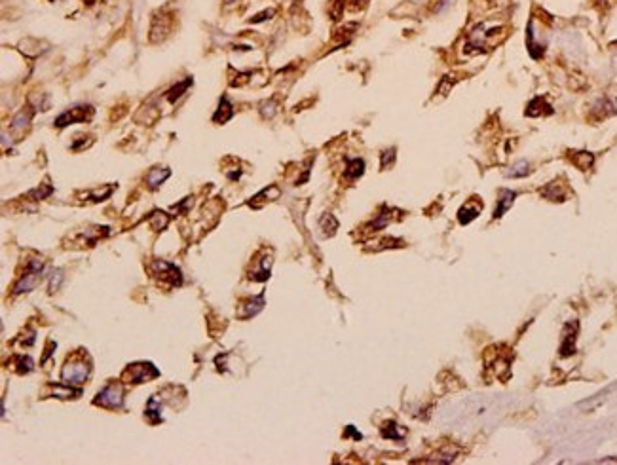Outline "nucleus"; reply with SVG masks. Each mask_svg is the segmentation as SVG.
Instances as JSON below:
<instances>
[{"mask_svg": "<svg viewBox=\"0 0 617 465\" xmlns=\"http://www.w3.org/2000/svg\"><path fill=\"white\" fill-rule=\"evenodd\" d=\"M148 224L152 226V230L161 232V230H165V226L169 224V215L163 213V211H152L150 217H148Z\"/></svg>", "mask_w": 617, "mask_h": 465, "instance_id": "24", "label": "nucleus"}, {"mask_svg": "<svg viewBox=\"0 0 617 465\" xmlns=\"http://www.w3.org/2000/svg\"><path fill=\"white\" fill-rule=\"evenodd\" d=\"M597 110H602V114H606V116L617 114V91L616 93L604 95L597 103Z\"/></svg>", "mask_w": 617, "mask_h": 465, "instance_id": "19", "label": "nucleus"}, {"mask_svg": "<svg viewBox=\"0 0 617 465\" xmlns=\"http://www.w3.org/2000/svg\"><path fill=\"white\" fill-rule=\"evenodd\" d=\"M61 281H63V272H61V270H55V272H51V275H49V293L53 294L55 291H59V287H61Z\"/></svg>", "mask_w": 617, "mask_h": 465, "instance_id": "34", "label": "nucleus"}, {"mask_svg": "<svg viewBox=\"0 0 617 465\" xmlns=\"http://www.w3.org/2000/svg\"><path fill=\"white\" fill-rule=\"evenodd\" d=\"M110 234V228L108 226H89V228H84L78 236L74 237L76 239V247H93L99 239H103Z\"/></svg>", "mask_w": 617, "mask_h": 465, "instance_id": "7", "label": "nucleus"}, {"mask_svg": "<svg viewBox=\"0 0 617 465\" xmlns=\"http://www.w3.org/2000/svg\"><path fill=\"white\" fill-rule=\"evenodd\" d=\"M319 226H321L325 236H332V234L336 232V228H338V220L332 217L331 213H325L321 217V220H319Z\"/></svg>", "mask_w": 617, "mask_h": 465, "instance_id": "25", "label": "nucleus"}, {"mask_svg": "<svg viewBox=\"0 0 617 465\" xmlns=\"http://www.w3.org/2000/svg\"><path fill=\"white\" fill-rule=\"evenodd\" d=\"M530 163L526 160H519L515 161L509 171H505V177H509V179H521V177H526V175H530Z\"/></svg>", "mask_w": 617, "mask_h": 465, "instance_id": "22", "label": "nucleus"}, {"mask_svg": "<svg viewBox=\"0 0 617 465\" xmlns=\"http://www.w3.org/2000/svg\"><path fill=\"white\" fill-rule=\"evenodd\" d=\"M479 215H481V205H475L473 201H469L458 211V220H460V224H469Z\"/></svg>", "mask_w": 617, "mask_h": 465, "instance_id": "17", "label": "nucleus"}, {"mask_svg": "<svg viewBox=\"0 0 617 465\" xmlns=\"http://www.w3.org/2000/svg\"><path fill=\"white\" fill-rule=\"evenodd\" d=\"M87 376H89V363H85L82 357L68 359L61 370V380L68 386H82Z\"/></svg>", "mask_w": 617, "mask_h": 465, "instance_id": "1", "label": "nucleus"}, {"mask_svg": "<svg viewBox=\"0 0 617 465\" xmlns=\"http://www.w3.org/2000/svg\"><path fill=\"white\" fill-rule=\"evenodd\" d=\"M578 331H579L578 321H572L564 327V338H562V346H560V357H570V355L576 353Z\"/></svg>", "mask_w": 617, "mask_h": 465, "instance_id": "8", "label": "nucleus"}, {"mask_svg": "<svg viewBox=\"0 0 617 465\" xmlns=\"http://www.w3.org/2000/svg\"><path fill=\"white\" fill-rule=\"evenodd\" d=\"M344 6H346V0H331V17L334 21H338L342 17Z\"/></svg>", "mask_w": 617, "mask_h": 465, "instance_id": "33", "label": "nucleus"}, {"mask_svg": "<svg viewBox=\"0 0 617 465\" xmlns=\"http://www.w3.org/2000/svg\"><path fill=\"white\" fill-rule=\"evenodd\" d=\"M152 274L158 279H161V283H167L169 287H177V285L182 283L180 270L175 264L165 262V260H154L152 262Z\"/></svg>", "mask_w": 617, "mask_h": 465, "instance_id": "6", "label": "nucleus"}, {"mask_svg": "<svg viewBox=\"0 0 617 465\" xmlns=\"http://www.w3.org/2000/svg\"><path fill=\"white\" fill-rule=\"evenodd\" d=\"M15 361H17V365H15V367H17V372L19 374H28V372H32V369H34V363H32V359H30V357H23V355H21V357H15Z\"/></svg>", "mask_w": 617, "mask_h": 465, "instance_id": "29", "label": "nucleus"}, {"mask_svg": "<svg viewBox=\"0 0 617 465\" xmlns=\"http://www.w3.org/2000/svg\"><path fill=\"white\" fill-rule=\"evenodd\" d=\"M395 152H397L395 148H388L380 154V167L382 169H388L395 163Z\"/></svg>", "mask_w": 617, "mask_h": 465, "instance_id": "30", "label": "nucleus"}, {"mask_svg": "<svg viewBox=\"0 0 617 465\" xmlns=\"http://www.w3.org/2000/svg\"><path fill=\"white\" fill-rule=\"evenodd\" d=\"M169 175H171V171L165 169V167H163V169H161V167L150 169L148 171V175H146V184H148V188L150 190L160 188V184L169 179Z\"/></svg>", "mask_w": 617, "mask_h": 465, "instance_id": "16", "label": "nucleus"}, {"mask_svg": "<svg viewBox=\"0 0 617 465\" xmlns=\"http://www.w3.org/2000/svg\"><path fill=\"white\" fill-rule=\"evenodd\" d=\"M274 15H275V9H264V11H260L258 15L251 17L249 21H251V23H262V21H266V19H270V17H274Z\"/></svg>", "mask_w": 617, "mask_h": 465, "instance_id": "36", "label": "nucleus"}, {"mask_svg": "<svg viewBox=\"0 0 617 465\" xmlns=\"http://www.w3.org/2000/svg\"><path fill=\"white\" fill-rule=\"evenodd\" d=\"M262 308H264V293H260L258 296L249 298L247 302L241 304V306H239V312H237V317H239V319H251V317L256 315Z\"/></svg>", "mask_w": 617, "mask_h": 465, "instance_id": "9", "label": "nucleus"}, {"mask_svg": "<svg viewBox=\"0 0 617 465\" xmlns=\"http://www.w3.org/2000/svg\"><path fill=\"white\" fill-rule=\"evenodd\" d=\"M93 106H89V104H80V106H74V108H70V110H65L63 114H59L55 118V127H66V125H70V123H82V122H89L91 118H93Z\"/></svg>", "mask_w": 617, "mask_h": 465, "instance_id": "4", "label": "nucleus"}, {"mask_svg": "<svg viewBox=\"0 0 617 465\" xmlns=\"http://www.w3.org/2000/svg\"><path fill=\"white\" fill-rule=\"evenodd\" d=\"M224 2H226V4H234V2H236V0H224Z\"/></svg>", "mask_w": 617, "mask_h": 465, "instance_id": "39", "label": "nucleus"}, {"mask_svg": "<svg viewBox=\"0 0 617 465\" xmlns=\"http://www.w3.org/2000/svg\"><path fill=\"white\" fill-rule=\"evenodd\" d=\"M169 27H171V19L165 15L163 19V23L160 25V19L154 17L152 21V27H150V42H160L163 38L167 36V32H169Z\"/></svg>", "mask_w": 617, "mask_h": 465, "instance_id": "14", "label": "nucleus"}, {"mask_svg": "<svg viewBox=\"0 0 617 465\" xmlns=\"http://www.w3.org/2000/svg\"><path fill=\"white\" fill-rule=\"evenodd\" d=\"M570 161L581 171H589L593 167V163H595V154H591V152H570L568 154Z\"/></svg>", "mask_w": 617, "mask_h": 465, "instance_id": "12", "label": "nucleus"}, {"mask_svg": "<svg viewBox=\"0 0 617 465\" xmlns=\"http://www.w3.org/2000/svg\"><path fill=\"white\" fill-rule=\"evenodd\" d=\"M160 410L161 408H160V405H158V399L152 397L150 401H148V405H146V416L150 418L152 424H158V422L161 420Z\"/></svg>", "mask_w": 617, "mask_h": 465, "instance_id": "27", "label": "nucleus"}, {"mask_svg": "<svg viewBox=\"0 0 617 465\" xmlns=\"http://www.w3.org/2000/svg\"><path fill=\"white\" fill-rule=\"evenodd\" d=\"M363 173H365V160H361V158H351V160H348L346 179L355 180V179H359Z\"/></svg>", "mask_w": 617, "mask_h": 465, "instance_id": "21", "label": "nucleus"}, {"mask_svg": "<svg viewBox=\"0 0 617 465\" xmlns=\"http://www.w3.org/2000/svg\"><path fill=\"white\" fill-rule=\"evenodd\" d=\"M93 405L95 407H103V408H110V410H116V408H122L123 405V388L120 382H110V384H106L93 399Z\"/></svg>", "mask_w": 617, "mask_h": 465, "instance_id": "2", "label": "nucleus"}, {"mask_svg": "<svg viewBox=\"0 0 617 465\" xmlns=\"http://www.w3.org/2000/svg\"><path fill=\"white\" fill-rule=\"evenodd\" d=\"M351 2H355V4H359V2H361V4H367L369 0H351Z\"/></svg>", "mask_w": 617, "mask_h": 465, "instance_id": "38", "label": "nucleus"}, {"mask_svg": "<svg viewBox=\"0 0 617 465\" xmlns=\"http://www.w3.org/2000/svg\"><path fill=\"white\" fill-rule=\"evenodd\" d=\"M112 190H114V186H108V188H104L103 192H101V190L91 192V194H87L85 198H87V201H104L106 198H110V196H112Z\"/></svg>", "mask_w": 617, "mask_h": 465, "instance_id": "32", "label": "nucleus"}, {"mask_svg": "<svg viewBox=\"0 0 617 465\" xmlns=\"http://www.w3.org/2000/svg\"><path fill=\"white\" fill-rule=\"evenodd\" d=\"M82 395V389L76 388L74 386H68V384H57V386H51V397H57V399H76Z\"/></svg>", "mask_w": 617, "mask_h": 465, "instance_id": "15", "label": "nucleus"}, {"mask_svg": "<svg viewBox=\"0 0 617 465\" xmlns=\"http://www.w3.org/2000/svg\"><path fill=\"white\" fill-rule=\"evenodd\" d=\"M397 424H393V422H391V424H388V426L384 427V429H382V437H384V439H393V441H401V439H403V437H405V433H397Z\"/></svg>", "mask_w": 617, "mask_h": 465, "instance_id": "31", "label": "nucleus"}, {"mask_svg": "<svg viewBox=\"0 0 617 465\" xmlns=\"http://www.w3.org/2000/svg\"><path fill=\"white\" fill-rule=\"evenodd\" d=\"M389 213H391V209L384 207V211L378 215V218L372 220L369 226H367V230H369V232H376V230H382V228L388 226V222L391 220V215H389Z\"/></svg>", "mask_w": 617, "mask_h": 465, "instance_id": "26", "label": "nucleus"}, {"mask_svg": "<svg viewBox=\"0 0 617 465\" xmlns=\"http://www.w3.org/2000/svg\"><path fill=\"white\" fill-rule=\"evenodd\" d=\"M30 116H32V112H30V110H19L17 114H15V118H13V120H11V131L13 133H23L25 131V127H27L28 125V122H30Z\"/></svg>", "mask_w": 617, "mask_h": 465, "instance_id": "23", "label": "nucleus"}, {"mask_svg": "<svg viewBox=\"0 0 617 465\" xmlns=\"http://www.w3.org/2000/svg\"><path fill=\"white\" fill-rule=\"evenodd\" d=\"M543 114H553V106L545 101V97H536V99H532L530 103H528V108H526V116L538 118V116H543Z\"/></svg>", "mask_w": 617, "mask_h": 465, "instance_id": "11", "label": "nucleus"}, {"mask_svg": "<svg viewBox=\"0 0 617 465\" xmlns=\"http://www.w3.org/2000/svg\"><path fill=\"white\" fill-rule=\"evenodd\" d=\"M446 6H450V0H441V4L435 8V11H441V9L446 8Z\"/></svg>", "mask_w": 617, "mask_h": 465, "instance_id": "37", "label": "nucleus"}, {"mask_svg": "<svg viewBox=\"0 0 617 465\" xmlns=\"http://www.w3.org/2000/svg\"><path fill=\"white\" fill-rule=\"evenodd\" d=\"M192 84H194V80H192V76H188V78H184L182 82H179V84H177V85H173V87H171L169 91L165 93V99H167L169 103H175L177 99H180V97L184 95V91H186V89H188V87H190V85H192Z\"/></svg>", "mask_w": 617, "mask_h": 465, "instance_id": "20", "label": "nucleus"}, {"mask_svg": "<svg viewBox=\"0 0 617 465\" xmlns=\"http://www.w3.org/2000/svg\"><path fill=\"white\" fill-rule=\"evenodd\" d=\"M515 199H517V192H513V190H507V188H502L500 190V194H498V205L494 209V218H502L511 205L515 203Z\"/></svg>", "mask_w": 617, "mask_h": 465, "instance_id": "10", "label": "nucleus"}, {"mask_svg": "<svg viewBox=\"0 0 617 465\" xmlns=\"http://www.w3.org/2000/svg\"><path fill=\"white\" fill-rule=\"evenodd\" d=\"M540 194L545 199H551V201H564V199H566V192H564V188H562L560 184H557V182H551L547 186H543V188L540 190Z\"/></svg>", "mask_w": 617, "mask_h": 465, "instance_id": "18", "label": "nucleus"}, {"mask_svg": "<svg viewBox=\"0 0 617 465\" xmlns=\"http://www.w3.org/2000/svg\"><path fill=\"white\" fill-rule=\"evenodd\" d=\"M158 376H160V372L152 363H133L123 372V378L131 384H142V382H148V380H154Z\"/></svg>", "mask_w": 617, "mask_h": 465, "instance_id": "5", "label": "nucleus"}, {"mask_svg": "<svg viewBox=\"0 0 617 465\" xmlns=\"http://www.w3.org/2000/svg\"><path fill=\"white\" fill-rule=\"evenodd\" d=\"M232 116H234V106H232V103L228 101V97L224 95V97H220V103H218L217 112L213 114V122L215 123H226Z\"/></svg>", "mask_w": 617, "mask_h": 465, "instance_id": "13", "label": "nucleus"}, {"mask_svg": "<svg viewBox=\"0 0 617 465\" xmlns=\"http://www.w3.org/2000/svg\"><path fill=\"white\" fill-rule=\"evenodd\" d=\"M277 112V104L270 99V101H264V103L260 104V114L264 116V118H274V114Z\"/></svg>", "mask_w": 617, "mask_h": 465, "instance_id": "35", "label": "nucleus"}, {"mask_svg": "<svg viewBox=\"0 0 617 465\" xmlns=\"http://www.w3.org/2000/svg\"><path fill=\"white\" fill-rule=\"evenodd\" d=\"M51 192H53V188H51L49 184H42V186H38V188L30 190L27 194V198L32 199V201H38V199H44V198H47V196H51Z\"/></svg>", "mask_w": 617, "mask_h": 465, "instance_id": "28", "label": "nucleus"}, {"mask_svg": "<svg viewBox=\"0 0 617 465\" xmlns=\"http://www.w3.org/2000/svg\"><path fill=\"white\" fill-rule=\"evenodd\" d=\"M42 274H44V260H42V258H32V260L28 262L27 274L23 275L17 281V285L13 287V294L17 296V294L32 291V289L42 281Z\"/></svg>", "mask_w": 617, "mask_h": 465, "instance_id": "3", "label": "nucleus"}]
</instances>
